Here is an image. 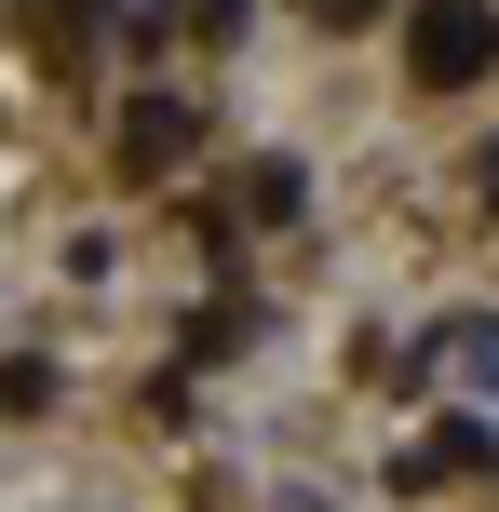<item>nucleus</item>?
I'll list each match as a JSON object with an SVG mask.
<instances>
[{
	"label": "nucleus",
	"mask_w": 499,
	"mask_h": 512,
	"mask_svg": "<svg viewBox=\"0 0 499 512\" xmlns=\"http://www.w3.org/2000/svg\"><path fill=\"white\" fill-rule=\"evenodd\" d=\"M405 68H419L432 95L486 81L499 68V0H419V14H405Z\"/></svg>",
	"instance_id": "obj_1"
},
{
	"label": "nucleus",
	"mask_w": 499,
	"mask_h": 512,
	"mask_svg": "<svg viewBox=\"0 0 499 512\" xmlns=\"http://www.w3.org/2000/svg\"><path fill=\"white\" fill-rule=\"evenodd\" d=\"M311 14H324V27H365V14H378V0H311Z\"/></svg>",
	"instance_id": "obj_6"
},
{
	"label": "nucleus",
	"mask_w": 499,
	"mask_h": 512,
	"mask_svg": "<svg viewBox=\"0 0 499 512\" xmlns=\"http://www.w3.org/2000/svg\"><path fill=\"white\" fill-rule=\"evenodd\" d=\"M189 149H203L189 95H135V108H122V176H135V189H149V176H176Z\"/></svg>",
	"instance_id": "obj_2"
},
{
	"label": "nucleus",
	"mask_w": 499,
	"mask_h": 512,
	"mask_svg": "<svg viewBox=\"0 0 499 512\" xmlns=\"http://www.w3.org/2000/svg\"><path fill=\"white\" fill-rule=\"evenodd\" d=\"M446 351H459V378H486V391H499V324H459Z\"/></svg>",
	"instance_id": "obj_5"
},
{
	"label": "nucleus",
	"mask_w": 499,
	"mask_h": 512,
	"mask_svg": "<svg viewBox=\"0 0 499 512\" xmlns=\"http://www.w3.org/2000/svg\"><path fill=\"white\" fill-rule=\"evenodd\" d=\"M432 472H499V432H486V418H446L419 459H392V486H432Z\"/></svg>",
	"instance_id": "obj_3"
},
{
	"label": "nucleus",
	"mask_w": 499,
	"mask_h": 512,
	"mask_svg": "<svg viewBox=\"0 0 499 512\" xmlns=\"http://www.w3.org/2000/svg\"><path fill=\"white\" fill-rule=\"evenodd\" d=\"M243 203H257V216H270V230H284V216H297V203H311V176H297V162H257V176H243Z\"/></svg>",
	"instance_id": "obj_4"
},
{
	"label": "nucleus",
	"mask_w": 499,
	"mask_h": 512,
	"mask_svg": "<svg viewBox=\"0 0 499 512\" xmlns=\"http://www.w3.org/2000/svg\"><path fill=\"white\" fill-rule=\"evenodd\" d=\"M486 203H499V149H486Z\"/></svg>",
	"instance_id": "obj_7"
}]
</instances>
